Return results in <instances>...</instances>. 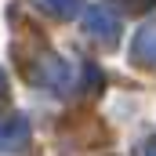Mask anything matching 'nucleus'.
<instances>
[{
  "label": "nucleus",
  "instance_id": "f03ea898",
  "mask_svg": "<svg viewBox=\"0 0 156 156\" xmlns=\"http://www.w3.org/2000/svg\"><path fill=\"white\" fill-rule=\"evenodd\" d=\"M29 142V123L22 116H0V149H22Z\"/></svg>",
  "mask_w": 156,
  "mask_h": 156
},
{
  "label": "nucleus",
  "instance_id": "f257e3e1",
  "mask_svg": "<svg viewBox=\"0 0 156 156\" xmlns=\"http://www.w3.org/2000/svg\"><path fill=\"white\" fill-rule=\"evenodd\" d=\"M87 33L98 37V40H105V44H116V33H120L116 7H109V4H94V7L87 11Z\"/></svg>",
  "mask_w": 156,
  "mask_h": 156
},
{
  "label": "nucleus",
  "instance_id": "7ed1b4c3",
  "mask_svg": "<svg viewBox=\"0 0 156 156\" xmlns=\"http://www.w3.org/2000/svg\"><path fill=\"white\" fill-rule=\"evenodd\" d=\"M131 55H134L138 62H153V58H156V22H153V26H145V29H138Z\"/></svg>",
  "mask_w": 156,
  "mask_h": 156
},
{
  "label": "nucleus",
  "instance_id": "39448f33",
  "mask_svg": "<svg viewBox=\"0 0 156 156\" xmlns=\"http://www.w3.org/2000/svg\"><path fill=\"white\" fill-rule=\"evenodd\" d=\"M145 156H156V142H149V145H145Z\"/></svg>",
  "mask_w": 156,
  "mask_h": 156
},
{
  "label": "nucleus",
  "instance_id": "20e7f679",
  "mask_svg": "<svg viewBox=\"0 0 156 156\" xmlns=\"http://www.w3.org/2000/svg\"><path fill=\"white\" fill-rule=\"evenodd\" d=\"M37 4L47 15H55V18H73V15H80V0H37Z\"/></svg>",
  "mask_w": 156,
  "mask_h": 156
}]
</instances>
